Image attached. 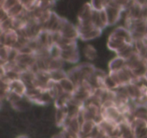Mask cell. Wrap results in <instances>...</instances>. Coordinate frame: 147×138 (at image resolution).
Masks as SVG:
<instances>
[{
	"label": "cell",
	"mask_w": 147,
	"mask_h": 138,
	"mask_svg": "<svg viewBox=\"0 0 147 138\" xmlns=\"http://www.w3.org/2000/svg\"><path fill=\"white\" fill-rule=\"evenodd\" d=\"M134 43V40L131 32L125 26H119L110 33L106 45L109 50L117 55L126 46Z\"/></svg>",
	"instance_id": "1"
},
{
	"label": "cell",
	"mask_w": 147,
	"mask_h": 138,
	"mask_svg": "<svg viewBox=\"0 0 147 138\" xmlns=\"http://www.w3.org/2000/svg\"><path fill=\"white\" fill-rule=\"evenodd\" d=\"M97 68L90 63H83L77 65L67 71L70 78L76 86L86 80H89L94 75Z\"/></svg>",
	"instance_id": "2"
},
{
	"label": "cell",
	"mask_w": 147,
	"mask_h": 138,
	"mask_svg": "<svg viewBox=\"0 0 147 138\" xmlns=\"http://www.w3.org/2000/svg\"><path fill=\"white\" fill-rule=\"evenodd\" d=\"M24 97L27 98L32 103L38 106H47L54 101L53 96L48 91L42 90L35 86L27 88V93Z\"/></svg>",
	"instance_id": "3"
},
{
	"label": "cell",
	"mask_w": 147,
	"mask_h": 138,
	"mask_svg": "<svg viewBox=\"0 0 147 138\" xmlns=\"http://www.w3.org/2000/svg\"><path fill=\"white\" fill-rule=\"evenodd\" d=\"M101 115L103 119L121 124L125 121L123 114L113 101H106L101 104Z\"/></svg>",
	"instance_id": "4"
},
{
	"label": "cell",
	"mask_w": 147,
	"mask_h": 138,
	"mask_svg": "<svg viewBox=\"0 0 147 138\" xmlns=\"http://www.w3.org/2000/svg\"><path fill=\"white\" fill-rule=\"evenodd\" d=\"M76 26L79 33V39L84 42L96 40L103 32V30L96 27L93 22L78 23Z\"/></svg>",
	"instance_id": "5"
},
{
	"label": "cell",
	"mask_w": 147,
	"mask_h": 138,
	"mask_svg": "<svg viewBox=\"0 0 147 138\" xmlns=\"http://www.w3.org/2000/svg\"><path fill=\"white\" fill-rule=\"evenodd\" d=\"M126 67L132 72L134 77L145 76L147 71L146 60L136 52L126 59Z\"/></svg>",
	"instance_id": "6"
},
{
	"label": "cell",
	"mask_w": 147,
	"mask_h": 138,
	"mask_svg": "<svg viewBox=\"0 0 147 138\" xmlns=\"http://www.w3.org/2000/svg\"><path fill=\"white\" fill-rule=\"evenodd\" d=\"M20 40V34L17 30L10 28L8 30L1 31L0 40L1 45L9 47H16Z\"/></svg>",
	"instance_id": "7"
},
{
	"label": "cell",
	"mask_w": 147,
	"mask_h": 138,
	"mask_svg": "<svg viewBox=\"0 0 147 138\" xmlns=\"http://www.w3.org/2000/svg\"><path fill=\"white\" fill-rule=\"evenodd\" d=\"M109 75L116 82L119 87L125 86L129 84V83H131L133 79L135 78L132 72L126 66L124 68L121 69L117 72L109 73Z\"/></svg>",
	"instance_id": "8"
},
{
	"label": "cell",
	"mask_w": 147,
	"mask_h": 138,
	"mask_svg": "<svg viewBox=\"0 0 147 138\" xmlns=\"http://www.w3.org/2000/svg\"><path fill=\"white\" fill-rule=\"evenodd\" d=\"M97 129L106 137L119 135V124L112 121L103 119L97 124Z\"/></svg>",
	"instance_id": "9"
},
{
	"label": "cell",
	"mask_w": 147,
	"mask_h": 138,
	"mask_svg": "<svg viewBox=\"0 0 147 138\" xmlns=\"http://www.w3.org/2000/svg\"><path fill=\"white\" fill-rule=\"evenodd\" d=\"M62 37L72 40H77L79 39V33L77 26L73 24L66 18L63 17L61 27L59 31Z\"/></svg>",
	"instance_id": "10"
},
{
	"label": "cell",
	"mask_w": 147,
	"mask_h": 138,
	"mask_svg": "<svg viewBox=\"0 0 147 138\" xmlns=\"http://www.w3.org/2000/svg\"><path fill=\"white\" fill-rule=\"evenodd\" d=\"M105 11L107 15L109 26H113L117 24L121 19L122 14L125 12L123 9L115 5L113 3L108 5L105 8Z\"/></svg>",
	"instance_id": "11"
},
{
	"label": "cell",
	"mask_w": 147,
	"mask_h": 138,
	"mask_svg": "<svg viewBox=\"0 0 147 138\" xmlns=\"http://www.w3.org/2000/svg\"><path fill=\"white\" fill-rule=\"evenodd\" d=\"M144 4L138 1L137 0H132L129 6L125 12H126V18L137 20L143 18Z\"/></svg>",
	"instance_id": "12"
},
{
	"label": "cell",
	"mask_w": 147,
	"mask_h": 138,
	"mask_svg": "<svg viewBox=\"0 0 147 138\" xmlns=\"http://www.w3.org/2000/svg\"><path fill=\"white\" fill-rule=\"evenodd\" d=\"M93 12L94 9L90 5V2L85 3L80 9L78 14V23L93 22L92 18H93Z\"/></svg>",
	"instance_id": "13"
},
{
	"label": "cell",
	"mask_w": 147,
	"mask_h": 138,
	"mask_svg": "<svg viewBox=\"0 0 147 138\" xmlns=\"http://www.w3.org/2000/svg\"><path fill=\"white\" fill-rule=\"evenodd\" d=\"M7 85H8V91L17 93L22 97L25 96L27 91V86L22 79L16 78L10 80L9 83H7Z\"/></svg>",
	"instance_id": "14"
},
{
	"label": "cell",
	"mask_w": 147,
	"mask_h": 138,
	"mask_svg": "<svg viewBox=\"0 0 147 138\" xmlns=\"http://www.w3.org/2000/svg\"><path fill=\"white\" fill-rule=\"evenodd\" d=\"M60 57L63 59L65 63H70V64H76L80 61V59L78 47L70 49V50H62Z\"/></svg>",
	"instance_id": "15"
},
{
	"label": "cell",
	"mask_w": 147,
	"mask_h": 138,
	"mask_svg": "<svg viewBox=\"0 0 147 138\" xmlns=\"http://www.w3.org/2000/svg\"><path fill=\"white\" fill-rule=\"evenodd\" d=\"M126 66V60L119 55H116L111 59L108 64L109 73L117 72L121 69L124 68Z\"/></svg>",
	"instance_id": "16"
},
{
	"label": "cell",
	"mask_w": 147,
	"mask_h": 138,
	"mask_svg": "<svg viewBox=\"0 0 147 138\" xmlns=\"http://www.w3.org/2000/svg\"><path fill=\"white\" fill-rule=\"evenodd\" d=\"M55 120L56 125L59 127L63 128L68 118L69 113L67 106L60 108H55Z\"/></svg>",
	"instance_id": "17"
},
{
	"label": "cell",
	"mask_w": 147,
	"mask_h": 138,
	"mask_svg": "<svg viewBox=\"0 0 147 138\" xmlns=\"http://www.w3.org/2000/svg\"><path fill=\"white\" fill-rule=\"evenodd\" d=\"M97 127V123L94 120H83L80 126V138L88 137L93 134Z\"/></svg>",
	"instance_id": "18"
},
{
	"label": "cell",
	"mask_w": 147,
	"mask_h": 138,
	"mask_svg": "<svg viewBox=\"0 0 147 138\" xmlns=\"http://www.w3.org/2000/svg\"><path fill=\"white\" fill-rule=\"evenodd\" d=\"M58 83L63 91L68 94H73L76 89V83L68 77L62 79L60 81L58 82Z\"/></svg>",
	"instance_id": "19"
},
{
	"label": "cell",
	"mask_w": 147,
	"mask_h": 138,
	"mask_svg": "<svg viewBox=\"0 0 147 138\" xmlns=\"http://www.w3.org/2000/svg\"><path fill=\"white\" fill-rule=\"evenodd\" d=\"M84 57L89 61H94L98 58V50L96 47L90 44H87L83 49Z\"/></svg>",
	"instance_id": "20"
},
{
	"label": "cell",
	"mask_w": 147,
	"mask_h": 138,
	"mask_svg": "<svg viewBox=\"0 0 147 138\" xmlns=\"http://www.w3.org/2000/svg\"><path fill=\"white\" fill-rule=\"evenodd\" d=\"M65 63L63 61L61 57H55V58L50 57L47 62V70L52 71V70L63 69Z\"/></svg>",
	"instance_id": "21"
},
{
	"label": "cell",
	"mask_w": 147,
	"mask_h": 138,
	"mask_svg": "<svg viewBox=\"0 0 147 138\" xmlns=\"http://www.w3.org/2000/svg\"><path fill=\"white\" fill-rule=\"evenodd\" d=\"M40 0H19L20 4L26 11L31 12L38 7Z\"/></svg>",
	"instance_id": "22"
},
{
	"label": "cell",
	"mask_w": 147,
	"mask_h": 138,
	"mask_svg": "<svg viewBox=\"0 0 147 138\" xmlns=\"http://www.w3.org/2000/svg\"><path fill=\"white\" fill-rule=\"evenodd\" d=\"M113 0H90V4L93 9L96 11H101L105 9L108 5L111 4Z\"/></svg>",
	"instance_id": "23"
},
{
	"label": "cell",
	"mask_w": 147,
	"mask_h": 138,
	"mask_svg": "<svg viewBox=\"0 0 147 138\" xmlns=\"http://www.w3.org/2000/svg\"><path fill=\"white\" fill-rule=\"evenodd\" d=\"M50 73L52 80H53L55 82H57V83L60 81L62 79L67 77V71H65L64 69L52 70V71H50Z\"/></svg>",
	"instance_id": "24"
},
{
	"label": "cell",
	"mask_w": 147,
	"mask_h": 138,
	"mask_svg": "<svg viewBox=\"0 0 147 138\" xmlns=\"http://www.w3.org/2000/svg\"><path fill=\"white\" fill-rule=\"evenodd\" d=\"M24 11H25V9H24V7L19 3L17 5H15L12 8L10 9L9 10L6 12L7 13V15H8V17L9 18L12 19L17 17V16L20 15L21 14H22Z\"/></svg>",
	"instance_id": "25"
},
{
	"label": "cell",
	"mask_w": 147,
	"mask_h": 138,
	"mask_svg": "<svg viewBox=\"0 0 147 138\" xmlns=\"http://www.w3.org/2000/svg\"><path fill=\"white\" fill-rule=\"evenodd\" d=\"M19 3V0H3L1 2V8L7 12Z\"/></svg>",
	"instance_id": "26"
},
{
	"label": "cell",
	"mask_w": 147,
	"mask_h": 138,
	"mask_svg": "<svg viewBox=\"0 0 147 138\" xmlns=\"http://www.w3.org/2000/svg\"><path fill=\"white\" fill-rule=\"evenodd\" d=\"M52 138H66V137H65V134L63 133V131H61L60 133L54 135V136H53Z\"/></svg>",
	"instance_id": "27"
},
{
	"label": "cell",
	"mask_w": 147,
	"mask_h": 138,
	"mask_svg": "<svg viewBox=\"0 0 147 138\" xmlns=\"http://www.w3.org/2000/svg\"><path fill=\"white\" fill-rule=\"evenodd\" d=\"M17 138H29L27 135H20V136L17 137Z\"/></svg>",
	"instance_id": "28"
},
{
	"label": "cell",
	"mask_w": 147,
	"mask_h": 138,
	"mask_svg": "<svg viewBox=\"0 0 147 138\" xmlns=\"http://www.w3.org/2000/svg\"><path fill=\"white\" fill-rule=\"evenodd\" d=\"M106 138H121V137L119 136H114V137H107Z\"/></svg>",
	"instance_id": "29"
},
{
	"label": "cell",
	"mask_w": 147,
	"mask_h": 138,
	"mask_svg": "<svg viewBox=\"0 0 147 138\" xmlns=\"http://www.w3.org/2000/svg\"><path fill=\"white\" fill-rule=\"evenodd\" d=\"M82 138H93V137L90 136H88V137H82Z\"/></svg>",
	"instance_id": "30"
},
{
	"label": "cell",
	"mask_w": 147,
	"mask_h": 138,
	"mask_svg": "<svg viewBox=\"0 0 147 138\" xmlns=\"http://www.w3.org/2000/svg\"><path fill=\"white\" fill-rule=\"evenodd\" d=\"M145 76H146V78H147V71H146V74H145Z\"/></svg>",
	"instance_id": "31"
}]
</instances>
